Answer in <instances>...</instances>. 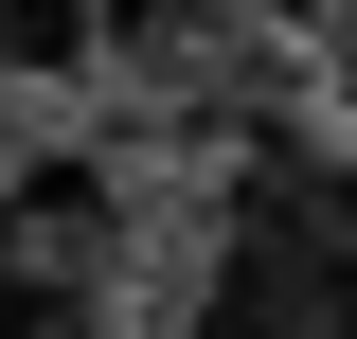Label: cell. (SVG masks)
<instances>
[{"instance_id": "obj_1", "label": "cell", "mask_w": 357, "mask_h": 339, "mask_svg": "<svg viewBox=\"0 0 357 339\" xmlns=\"http://www.w3.org/2000/svg\"><path fill=\"white\" fill-rule=\"evenodd\" d=\"M89 72V0H0V89H54Z\"/></svg>"}]
</instances>
